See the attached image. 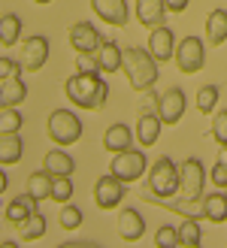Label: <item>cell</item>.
Instances as JSON below:
<instances>
[{"mask_svg": "<svg viewBox=\"0 0 227 248\" xmlns=\"http://www.w3.org/2000/svg\"><path fill=\"white\" fill-rule=\"evenodd\" d=\"M21 40V18L16 12L0 16V46H16Z\"/></svg>", "mask_w": 227, "mask_h": 248, "instance_id": "cell-26", "label": "cell"}, {"mask_svg": "<svg viewBox=\"0 0 227 248\" xmlns=\"http://www.w3.org/2000/svg\"><path fill=\"white\" fill-rule=\"evenodd\" d=\"M21 155H24V142L18 133H0V164L12 167L21 160Z\"/></svg>", "mask_w": 227, "mask_h": 248, "instance_id": "cell-21", "label": "cell"}, {"mask_svg": "<svg viewBox=\"0 0 227 248\" xmlns=\"http://www.w3.org/2000/svg\"><path fill=\"white\" fill-rule=\"evenodd\" d=\"M36 206H40V200H36L31 191H24V194H18L16 200L6 206V221H9V224H21L24 218H31L33 212H40Z\"/></svg>", "mask_w": 227, "mask_h": 248, "instance_id": "cell-19", "label": "cell"}, {"mask_svg": "<svg viewBox=\"0 0 227 248\" xmlns=\"http://www.w3.org/2000/svg\"><path fill=\"white\" fill-rule=\"evenodd\" d=\"M6 188H9V176H6V172H3V170H0V194H3Z\"/></svg>", "mask_w": 227, "mask_h": 248, "instance_id": "cell-41", "label": "cell"}, {"mask_svg": "<svg viewBox=\"0 0 227 248\" xmlns=\"http://www.w3.org/2000/svg\"><path fill=\"white\" fill-rule=\"evenodd\" d=\"M16 245H18L16 239H6V242H0V248H16Z\"/></svg>", "mask_w": 227, "mask_h": 248, "instance_id": "cell-42", "label": "cell"}, {"mask_svg": "<svg viewBox=\"0 0 227 248\" xmlns=\"http://www.w3.org/2000/svg\"><path fill=\"white\" fill-rule=\"evenodd\" d=\"M146 46H148V52L155 55L158 64H163V61H170V58L176 55V36H173V31L167 28V24H161V28H151Z\"/></svg>", "mask_w": 227, "mask_h": 248, "instance_id": "cell-13", "label": "cell"}, {"mask_svg": "<svg viewBox=\"0 0 227 248\" xmlns=\"http://www.w3.org/2000/svg\"><path fill=\"white\" fill-rule=\"evenodd\" d=\"M203 215L212 221V224H224L227 218V197L224 191H212V194H203Z\"/></svg>", "mask_w": 227, "mask_h": 248, "instance_id": "cell-22", "label": "cell"}, {"mask_svg": "<svg viewBox=\"0 0 227 248\" xmlns=\"http://www.w3.org/2000/svg\"><path fill=\"white\" fill-rule=\"evenodd\" d=\"M64 94L79 109H100L109 97V85L103 82V73H76L64 82Z\"/></svg>", "mask_w": 227, "mask_h": 248, "instance_id": "cell-1", "label": "cell"}, {"mask_svg": "<svg viewBox=\"0 0 227 248\" xmlns=\"http://www.w3.org/2000/svg\"><path fill=\"white\" fill-rule=\"evenodd\" d=\"M155 245H158V248H176V245H182V242H179V230L170 227V224H163V227L155 233Z\"/></svg>", "mask_w": 227, "mask_h": 248, "instance_id": "cell-33", "label": "cell"}, {"mask_svg": "<svg viewBox=\"0 0 227 248\" xmlns=\"http://www.w3.org/2000/svg\"><path fill=\"white\" fill-rule=\"evenodd\" d=\"M94 206L97 209H103V212H109V209H118L121 200H124V194H128V182H121L118 176H100L94 182Z\"/></svg>", "mask_w": 227, "mask_h": 248, "instance_id": "cell-7", "label": "cell"}, {"mask_svg": "<svg viewBox=\"0 0 227 248\" xmlns=\"http://www.w3.org/2000/svg\"><path fill=\"white\" fill-rule=\"evenodd\" d=\"M43 167L52 172V176H73V172H76V160L67 152H61V148H52V152L46 155Z\"/></svg>", "mask_w": 227, "mask_h": 248, "instance_id": "cell-24", "label": "cell"}, {"mask_svg": "<svg viewBox=\"0 0 227 248\" xmlns=\"http://www.w3.org/2000/svg\"><path fill=\"white\" fill-rule=\"evenodd\" d=\"M167 18V0H136V21L143 28H161Z\"/></svg>", "mask_w": 227, "mask_h": 248, "instance_id": "cell-16", "label": "cell"}, {"mask_svg": "<svg viewBox=\"0 0 227 248\" xmlns=\"http://www.w3.org/2000/svg\"><path fill=\"white\" fill-rule=\"evenodd\" d=\"M46 133H49V140L61 148L73 145V142H79V136H82V118L76 112H70V109H55L46 121Z\"/></svg>", "mask_w": 227, "mask_h": 248, "instance_id": "cell-4", "label": "cell"}, {"mask_svg": "<svg viewBox=\"0 0 227 248\" xmlns=\"http://www.w3.org/2000/svg\"><path fill=\"white\" fill-rule=\"evenodd\" d=\"M133 140H136V130H130L128 124H112V127L103 133V148L112 155H118V152H128V148H133Z\"/></svg>", "mask_w": 227, "mask_h": 248, "instance_id": "cell-17", "label": "cell"}, {"mask_svg": "<svg viewBox=\"0 0 227 248\" xmlns=\"http://www.w3.org/2000/svg\"><path fill=\"white\" fill-rule=\"evenodd\" d=\"M224 224H227V218H224Z\"/></svg>", "mask_w": 227, "mask_h": 248, "instance_id": "cell-45", "label": "cell"}, {"mask_svg": "<svg viewBox=\"0 0 227 248\" xmlns=\"http://www.w3.org/2000/svg\"><path fill=\"white\" fill-rule=\"evenodd\" d=\"M203 185H206V170L200 157H188L182 160V185H179V197L182 203H200L203 200Z\"/></svg>", "mask_w": 227, "mask_h": 248, "instance_id": "cell-5", "label": "cell"}, {"mask_svg": "<svg viewBox=\"0 0 227 248\" xmlns=\"http://www.w3.org/2000/svg\"><path fill=\"white\" fill-rule=\"evenodd\" d=\"M70 197H73V182H70V176H55L52 200L55 203H70Z\"/></svg>", "mask_w": 227, "mask_h": 248, "instance_id": "cell-32", "label": "cell"}, {"mask_svg": "<svg viewBox=\"0 0 227 248\" xmlns=\"http://www.w3.org/2000/svg\"><path fill=\"white\" fill-rule=\"evenodd\" d=\"M161 127H163V121H161L158 112H143L136 118V142L151 148L158 142V136H161Z\"/></svg>", "mask_w": 227, "mask_h": 248, "instance_id": "cell-18", "label": "cell"}, {"mask_svg": "<svg viewBox=\"0 0 227 248\" xmlns=\"http://www.w3.org/2000/svg\"><path fill=\"white\" fill-rule=\"evenodd\" d=\"M24 67L18 64V61H12V58H0V79H12V76H18Z\"/></svg>", "mask_w": 227, "mask_h": 248, "instance_id": "cell-36", "label": "cell"}, {"mask_svg": "<svg viewBox=\"0 0 227 248\" xmlns=\"http://www.w3.org/2000/svg\"><path fill=\"white\" fill-rule=\"evenodd\" d=\"M21 124L24 118L16 106H0V133H18Z\"/></svg>", "mask_w": 227, "mask_h": 248, "instance_id": "cell-30", "label": "cell"}, {"mask_svg": "<svg viewBox=\"0 0 227 248\" xmlns=\"http://www.w3.org/2000/svg\"><path fill=\"white\" fill-rule=\"evenodd\" d=\"M76 245H79V248H94V242H85V239H79V242H76V239H67L61 248H76Z\"/></svg>", "mask_w": 227, "mask_h": 248, "instance_id": "cell-40", "label": "cell"}, {"mask_svg": "<svg viewBox=\"0 0 227 248\" xmlns=\"http://www.w3.org/2000/svg\"><path fill=\"white\" fill-rule=\"evenodd\" d=\"M91 9L100 21L112 24V28H124L130 18V9H128V0H91Z\"/></svg>", "mask_w": 227, "mask_h": 248, "instance_id": "cell-12", "label": "cell"}, {"mask_svg": "<svg viewBox=\"0 0 227 248\" xmlns=\"http://www.w3.org/2000/svg\"><path fill=\"white\" fill-rule=\"evenodd\" d=\"M52 185H55V176L43 167V170L31 172V179H28V191L36 197V200H52Z\"/></svg>", "mask_w": 227, "mask_h": 248, "instance_id": "cell-25", "label": "cell"}, {"mask_svg": "<svg viewBox=\"0 0 227 248\" xmlns=\"http://www.w3.org/2000/svg\"><path fill=\"white\" fill-rule=\"evenodd\" d=\"M185 109H188V100H185V91L182 88H167L161 94V103H158V115H161V121L163 124H179L182 118H185Z\"/></svg>", "mask_w": 227, "mask_h": 248, "instance_id": "cell-10", "label": "cell"}, {"mask_svg": "<svg viewBox=\"0 0 227 248\" xmlns=\"http://www.w3.org/2000/svg\"><path fill=\"white\" fill-rule=\"evenodd\" d=\"M100 43H103V36H100V31L94 28L91 21H76L73 28H70V46H73V52L76 55H94Z\"/></svg>", "mask_w": 227, "mask_h": 248, "instance_id": "cell-9", "label": "cell"}, {"mask_svg": "<svg viewBox=\"0 0 227 248\" xmlns=\"http://www.w3.org/2000/svg\"><path fill=\"white\" fill-rule=\"evenodd\" d=\"M46 61H49V40L43 33L28 36L24 46H21V67L28 73H36V70L46 67Z\"/></svg>", "mask_w": 227, "mask_h": 248, "instance_id": "cell-11", "label": "cell"}, {"mask_svg": "<svg viewBox=\"0 0 227 248\" xmlns=\"http://www.w3.org/2000/svg\"><path fill=\"white\" fill-rule=\"evenodd\" d=\"M61 227H64V230H76V227H79L82 224V221H85V212H82V209L79 206H70V203H64V209H61Z\"/></svg>", "mask_w": 227, "mask_h": 248, "instance_id": "cell-31", "label": "cell"}, {"mask_svg": "<svg viewBox=\"0 0 227 248\" xmlns=\"http://www.w3.org/2000/svg\"><path fill=\"white\" fill-rule=\"evenodd\" d=\"M94 61H97V70L103 73H118L121 64H124V48L118 43H112V40H103L100 43V48L94 52Z\"/></svg>", "mask_w": 227, "mask_h": 248, "instance_id": "cell-15", "label": "cell"}, {"mask_svg": "<svg viewBox=\"0 0 227 248\" xmlns=\"http://www.w3.org/2000/svg\"><path fill=\"white\" fill-rule=\"evenodd\" d=\"M212 136L218 145H227V109L215 112V118H212Z\"/></svg>", "mask_w": 227, "mask_h": 248, "instance_id": "cell-34", "label": "cell"}, {"mask_svg": "<svg viewBox=\"0 0 227 248\" xmlns=\"http://www.w3.org/2000/svg\"><path fill=\"white\" fill-rule=\"evenodd\" d=\"M46 218L40 215V212H33L31 218H24L21 224H18V230H21V236L18 239H24V242H33V239H43L46 236Z\"/></svg>", "mask_w": 227, "mask_h": 248, "instance_id": "cell-27", "label": "cell"}, {"mask_svg": "<svg viewBox=\"0 0 227 248\" xmlns=\"http://www.w3.org/2000/svg\"><path fill=\"white\" fill-rule=\"evenodd\" d=\"M33 3H40V6H46V3H52V0H33Z\"/></svg>", "mask_w": 227, "mask_h": 248, "instance_id": "cell-43", "label": "cell"}, {"mask_svg": "<svg viewBox=\"0 0 227 248\" xmlns=\"http://www.w3.org/2000/svg\"><path fill=\"white\" fill-rule=\"evenodd\" d=\"M115 230H118V236L124 242H140L143 239V233H146V221L143 215L136 212V209H121L118 212V221H115Z\"/></svg>", "mask_w": 227, "mask_h": 248, "instance_id": "cell-14", "label": "cell"}, {"mask_svg": "<svg viewBox=\"0 0 227 248\" xmlns=\"http://www.w3.org/2000/svg\"><path fill=\"white\" fill-rule=\"evenodd\" d=\"M146 170H148V160H146V155L140 152V148L118 152V155H112V160H109V172L118 176L121 182H128V185L136 182V179H143Z\"/></svg>", "mask_w": 227, "mask_h": 248, "instance_id": "cell-6", "label": "cell"}, {"mask_svg": "<svg viewBox=\"0 0 227 248\" xmlns=\"http://www.w3.org/2000/svg\"><path fill=\"white\" fill-rule=\"evenodd\" d=\"M206 40L212 46H224L227 40V9H212L206 18Z\"/></svg>", "mask_w": 227, "mask_h": 248, "instance_id": "cell-23", "label": "cell"}, {"mask_svg": "<svg viewBox=\"0 0 227 248\" xmlns=\"http://www.w3.org/2000/svg\"><path fill=\"white\" fill-rule=\"evenodd\" d=\"M221 191H224V197H227V185H224V188H221Z\"/></svg>", "mask_w": 227, "mask_h": 248, "instance_id": "cell-44", "label": "cell"}, {"mask_svg": "<svg viewBox=\"0 0 227 248\" xmlns=\"http://www.w3.org/2000/svg\"><path fill=\"white\" fill-rule=\"evenodd\" d=\"M179 185H182V164H176L173 157L163 155L146 170V191L140 194L158 197V200H173V197H179Z\"/></svg>", "mask_w": 227, "mask_h": 248, "instance_id": "cell-2", "label": "cell"}, {"mask_svg": "<svg viewBox=\"0 0 227 248\" xmlns=\"http://www.w3.org/2000/svg\"><path fill=\"white\" fill-rule=\"evenodd\" d=\"M179 242L185 248H200V245H203V230H200L197 218H185L179 224Z\"/></svg>", "mask_w": 227, "mask_h": 248, "instance_id": "cell-28", "label": "cell"}, {"mask_svg": "<svg viewBox=\"0 0 227 248\" xmlns=\"http://www.w3.org/2000/svg\"><path fill=\"white\" fill-rule=\"evenodd\" d=\"M218 97H221L218 85H203V88L197 91V112L200 115H212L215 106H218Z\"/></svg>", "mask_w": 227, "mask_h": 248, "instance_id": "cell-29", "label": "cell"}, {"mask_svg": "<svg viewBox=\"0 0 227 248\" xmlns=\"http://www.w3.org/2000/svg\"><path fill=\"white\" fill-rule=\"evenodd\" d=\"M188 3H191V0H167V9L170 12H185Z\"/></svg>", "mask_w": 227, "mask_h": 248, "instance_id": "cell-39", "label": "cell"}, {"mask_svg": "<svg viewBox=\"0 0 227 248\" xmlns=\"http://www.w3.org/2000/svg\"><path fill=\"white\" fill-rule=\"evenodd\" d=\"M206 64V43L200 36H185L176 48V67L182 73H197Z\"/></svg>", "mask_w": 227, "mask_h": 248, "instance_id": "cell-8", "label": "cell"}, {"mask_svg": "<svg viewBox=\"0 0 227 248\" xmlns=\"http://www.w3.org/2000/svg\"><path fill=\"white\" fill-rule=\"evenodd\" d=\"M76 73H100L94 55H76Z\"/></svg>", "mask_w": 227, "mask_h": 248, "instance_id": "cell-37", "label": "cell"}, {"mask_svg": "<svg viewBox=\"0 0 227 248\" xmlns=\"http://www.w3.org/2000/svg\"><path fill=\"white\" fill-rule=\"evenodd\" d=\"M212 185L215 188H224L227 185V164L224 160H215V167H212Z\"/></svg>", "mask_w": 227, "mask_h": 248, "instance_id": "cell-38", "label": "cell"}, {"mask_svg": "<svg viewBox=\"0 0 227 248\" xmlns=\"http://www.w3.org/2000/svg\"><path fill=\"white\" fill-rule=\"evenodd\" d=\"M28 97V85H24L21 76L12 79H0V106H18Z\"/></svg>", "mask_w": 227, "mask_h": 248, "instance_id": "cell-20", "label": "cell"}, {"mask_svg": "<svg viewBox=\"0 0 227 248\" xmlns=\"http://www.w3.org/2000/svg\"><path fill=\"white\" fill-rule=\"evenodd\" d=\"M121 70L128 73V85H130L133 91L155 88V82L161 76L155 55H151L148 48H136V46L124 48V64H121Z\"/></svg>", "mask_w": 227, "mask_h": 248, "instance_id": "cell-3", "label": "cell"}, {"mask_svg": "<svg viewBox=\"0 0 227 248\" xmlns=\"http://www.w3.org/2000/svg\"><path fill=\"white\" fill-rule=\"evenodd\" d=\"M158 103H161V94H155V88L140 91V115L143 112H158Z\"/></svg>", "mask_w": 227, "mask_h": 248, "instance_id": "cell-35", "label": "cell"}]
</instances>
